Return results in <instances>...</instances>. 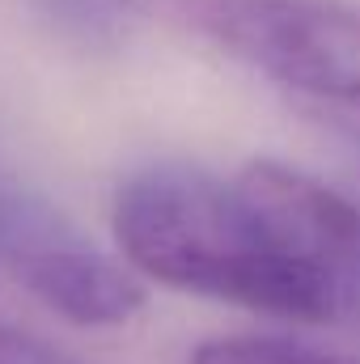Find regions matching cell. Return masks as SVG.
Masks as SVG:
<instances>
[{
  "label": "cell",
  "instance_id": "6da1fadb",
  "mask_svg": "<svg viewBox=\"0 0 360 364\" xmlns=\"http://www.w3.org/2000/svg\"><path fill=\"white\" fill-rule=\"evenodd\" d=\"M115 242L132 272L166 288L292 322H331L322 292L242 182L195 166H149L115 195Z\"/></svg>",
  "mask_w": 360,
  "mask_h": 364
},
{
  "label": "cell",
  "instance_id": "7a4b0ae2",
  "mask_svg": "<svg viewBox=\"0 0 360 364\" xmlns=\"http://www.w3.org/2000/svg\"><path fill=\"white\" fill-rule=\"evenodd\" d=\"M360 140V9L348 0H157Z\"/></svg>",
  "mask_w": 360,
  "mask_h": 364
},
{
  "label": "cell",
  "instance_id": "3957f363",
  "mask_svg": "<svg viewBox=\"0 0 360 364\" xmlns=\"http://www.w3.org/2000/svg\"><path fill=\"white\" fill-rule=\"evenodd\" d=\"M242 191L263 208L280 242L327 301L331 322H360V203L284 161H250Z\"/></svg>",
  "mask_w": 360,
  "mask_h": 364
},
{
  "label": "cell",
  "instance_id": "277c9868",
  "mask_svg": "<svg viewBox=\"0 0 360 364\" xmlns=\"http://www.w3.org/2000/svg\"><path fill=\"white\" fill-rule=\"evenodd\" d=\"M9 259L21 288L73 326H119L144 309V284L136 272H123L90 246L21 237Z\"/></svg>",
  "mask_w": 360,
  "mask_h": 364
},
{
  "label": "cell",
  "instance_id": "5b68a950",
  "mask_svg": "<svg viewBox=\"0 0 360 364\" xmlns=\"http://www.w3.org/2000/svg\"><path fill=\"white\" fill-rule=\"evenodd\" d=\"M191 364H360V360L297 343V339H275V335H225V339L199 343Z\"/></svg>",
  "mask_w": 360,
  "mask_h": 364
},
{
  "label": "cell",
  "instance_id": "8992f818",
  "mask_svg": "<svg viewBox=\"0 0 360 364\" xmlns=\"http://www.w3.org/2000/svg\"><path fill=\"white\" fill-rule=\"evenodd\" d=\"M0 364H77L64 356L60 348H51L47 339L13 326L9 318H0Z\"/></svg>",
  "mask_w": 360,
  "mask_h": 364
},
{
  "label": "cell",
  "instance_id": "52a82bcc",
  "mask_svg": "<svg viewBox=\"0 0 360 364\" xmlns=\"http://www.w3.org/2000/svg\"><path fill=\"white\" fill-rule=\"evenodd\" d=\"M60 17H77L85 26H97L106 17H119V13H132V9H153V0H47Z\"/></svg>",
  "mask_w": 360,
  "mask_h": 364
}]
</instances>
